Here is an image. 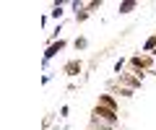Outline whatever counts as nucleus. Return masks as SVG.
I'll return each mask as SVG.
<instances>
[{
  "mask_svg": "<svg viewBox=\"0 0 156 130\" xmlns=\"http://www.w3.org/2000/svg\"><path fill=\"white\" fill-rule=\"evenodd\" d=\"M62 13H65V11H62V3H55V5H52V13H50V16L55 18V21H60Z\"/></svg>",
  "mask_w": 156,
  "mask_h": 130,
  "instance_id": "nucleus-8",
  "label": "nucleus"
},
{
  "mask_svg": "<svg viewBox=\"0 0 156 130\" xmlns=\"http://www.w3.org/2000/svg\"><path fill=\"white\" fill-rule=\"evenodd\" d=\"M81 70H83V62H81V60H68L65 65H62V73L70 76V78H76Z\"/></svg>",
  "mask_w": 156,
  "mask_h": 130,
  "instance_id": "nucleus-6",
  "label": "nucleus"
},
{
  "mask_svg": "<svg viewBox=\"0 0 156 130\" xmlns=\"http://www.w3.org/2000/svg\"><path fill=\"white\" fill-rule=\"evenodd\" d=\"M96 104L104 109H112V112H120V104H117V99L112 94H99V99H96Z\"/></svg>",
  "mask_w": 156,
  "mask_h": 130,
  "instance_id": "nucleus-5",
  "label": "nucleus"
},
{
  "mask_svg": "<svg viewBox=\"0 0 156 130\" xmlns=\"http://www.w3.org/2000/svg\"><path fill=\"white\" fill-rule=\"evenodd\" d=\"M125 62H128V60H122V57H120V60L115 62V73H117V76L122 73V68H125Z\"/></svg>",
  "mask_w": 156,
  "mask_h": 130,
  "instance_id": "nucleus-10",
  "label": "nucleus"
},
{
  "mask_svg": "<svg viewBox=\"0 0 156 130\" xmlns=\"http://www.w3.org/2000/svg\"><path fill=\"white\" fill-rule=\"evenodd\" d=\"M91 117H94V120H99V122H104V125H112V128H117V125H120V112L104 109V107H99V104H96V107L91 109Z\"/></svg>",
  "mask_w": 156,
  "mask_h": 130,
  "instance_id": "nucleus-2",
  "label": "nucleus"
},
{
  "mask_svg": "<svg viewBox=\"0 0 156 130\" xmlns=\"http://www.w3.org/2000/svg\"><path fill=\"white\" fill-rule=\"evenodd\" d=\"M154 60H156L154 55H146V52H140V55H133V57H130L128 65H130V70H133V73L146 76V73H151V70H154Z\"/></svg>",
  "mask_w": 156,
  "mask_h": 130,
  "instance_id": "nucleus-1",
  "label": "nucleus"
},
{
  "mask_svg": "<svg viewBox=\"0 0 156 130\" xmlns=\"http://www.w3.org/2000/svg\"><path fill=\"white\" fill-rule=\"evenodd\" d=\"M65 44H68L65 39L50 42V44H47V50H44V65H47V62H50V60H52V57H55V55H57V52H60V50H65Z\"/></svg>",
  "mask_w": 156,
  "mask_h": 130,
  "instance_id": "nucleus-4",
  "label": "nucleus"
},
{
  "mask_svg": "<svg viewBox=\"0 0 156 130\" xmlns=\"http://www.w3.org/2000/svg\"><path fill=\"white\" fill-rule=\"evenodd\" d=\"M73 47H76V50H86V47H89V39H86V37H78V39L73 42Z\"/></svg>",
  "mask_w": 156,
  "mask_h": 130,
  "instance_id": "nucleus-9",
  "label": "nucleus"
},
{
  "mask_svg": "<svg viewBox=\"0 0 156 130\" xmlns=\"http://www.w3.org/2000/svg\"><path fill=\"white\" fill-rule=\"evenodd\" d=\"M86 8L89 11H96V8H101V0H91V3H86Z\"/></svg>",
  "mask_w": 156,
  "mask_h": 130,
  "instance_id": "nucleus-11",
  "label": "nucleus"
},
{
  "mask_svg": "<svg viewBox=\"0 0 156 130\" xmlns=\"http://www.w3.org/2000/svg\"><path fill=\"white\" fill-rule=\"evenodd\" d=\"M143 78H146V76H138V73H133V70H128V73L117 76V83L125 86V89H130V91H138L140 83H143Z\"/></svg>",
  "mask_w": 156,
  "mask_h": 130,
  "instance_id": "nucleus-3",
  "label": "nucleus"
},
{
  "mask_svg": "<svg viewBox=\"0 0 156 130\" xmlns=\"http://www.w3.org/2000/svg\"><path fill=\"white\" fill-rule=\"evenodd\" d=\"M135 8H138V3H135V0H125V3H120V5H117V11L125 16V13H133Z\"/></svg>",
  "mask_w": 156,
  "mask_h": 130,
  "instance_id": "nucleus-7",
  "label": "nucleus"
}]
</instances>
